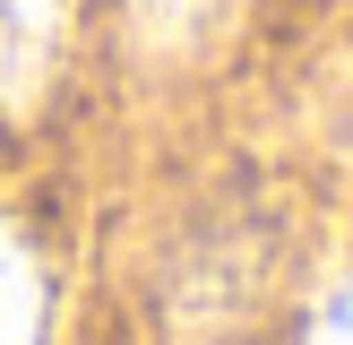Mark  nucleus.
Wrapping results in <instances>:
<instances>
[{
	"label": "nucleus",
	"mask_w": 353,
	"mask_h": 345,
	"mask_svg": "<svg viewBox=\"0 0 353 345\" xmlns=\"http://www.w3.org/2000/svg\"><path fill=\"white\" fill-rule=\"evenodd\" d=\"M69 0H0V103H26L61 52Z\"/></svg>",
	"instance_id": "nucleus-1"
},
{
	"label": "nucleus",
	"mask_w": 353,
	"mask_h": 345,
	"mask_svg": "<svg viewBox=\"0 0 353 345\" xmlns=\"http://www.w3.org/2000/svg\"><path fill=\"white\" fill-rule=\"evenodd\" d=\"M310 345H353V276L319 302V319H310Z\"/></svg>",
	"instance_id": "nucleus-4"
},
{
	"label": "nucleus",
	"mask_w": 353,
	"mask_h": 345,
	"mask_svg": "<svg viewBox=\"0 0 353 345\" xmlns=\"http://www.w3.org/2000/svg\"><path fill=\"white\" fill-rule=\"evenodd\" d=\"M34 337H43V268L0 224V345H34Z\"/></svg>",
	"instance_id": "nucleus-3"
},
{
	"label": "nucleus",
	"mask_w": 353,
	"mask_h": 345,
	"mask_svg": "<svg viewBox=\"0 0 353 345\" xmlns=\"http://www.w3.org/2000/svg\"><path fill=\"white\" fill-rule=\"evenodd\" d=\"M233 17V0H130V34L155 52V61H181L207 34Z\"/></svg>",
	"instance_id": "nucleus-2"
}]
</instances>
